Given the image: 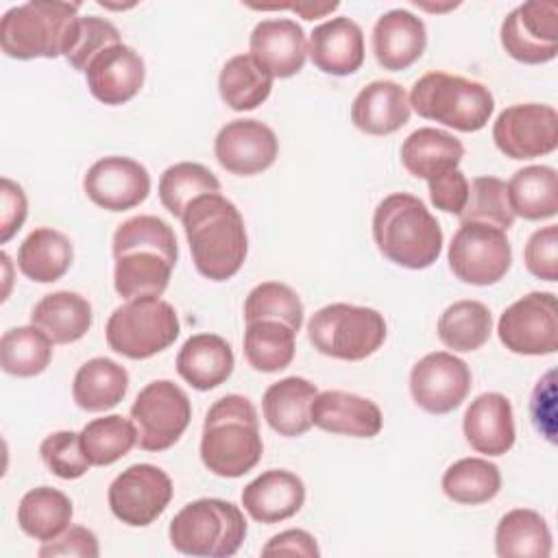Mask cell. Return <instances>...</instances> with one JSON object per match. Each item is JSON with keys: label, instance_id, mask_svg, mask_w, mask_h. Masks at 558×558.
Here are the masks:
<instances>
[{"label": "cell", "instance_id": "cell-1", "mask_svg": "<svg viewBox=\"0 0 558 558\" xmlns=\"http://www.w3.org/2000/svg\"><path fill=\"white\" fill-rule=\"evenodd\" d=\"M116 268V292L131 301L161 296L179 259V244L172 227L148 214L126 218L118 225L111 242Z\"/></svg>", "mask_w": 558, "mask_h": 558}, {"label": "cell", "instance_id": "cell-2", "mask_svg": "<svg viewBox=\"0 0 558 558\" xmlns=\"http://www.w3.org/2000/svg\"><path fill=\"white\" fill-rule=\"evenodd\" d=\"M183 231L196 270L209 281L231 279L248 253L246 227L240 209L218 194L194 198L183 216Z\"/></svg>", "mask_w": 558, "mask_h": 558}, {"label": "cell", "instance_id": "cell-3", "mask_svg": "<svg viewBox=\"0 0 558 558\" xmlns=\"http://www.w3.org/2000/svg\"><path fill=\"white\" fill-rule=\"evenodd\" d=\"M373 240L377 251L392 264L423 270L442 251V229L425 203L408 192L381 198L373 214Z\"/></svg>", "mask_w": 558, "mask_h": 558}, {"label": "cell", "instance_id": "cell-4", "mask_svg": "<svg viewBox=\"0 0 558 558\" xmlns=\"http://www.w3.org/2000/svg\"><path fill=\"white\" fill-rule=\"evenodd\" d=\"M264 453L259 418L251 399L225 395L205 414L201 460L218 477H242L257 466Z\"/></svg>", "mask_w": 558, "mask_h": 558}, {"label": "cell", "instance_id": "cell-5", "mask_svg": "<svg viewBox=\"0 0 558 558\" xmlns=\"http://www.w3.org/2000/svg\"><path fill=\"white\" fill-rule=\"evenodd\" d=\"M78 2L31 0L11 7L0 20V48L17 61L65 57L76 26Z\"/></svg>", "mask_w": 558, "mask_h": 558}, {"label": "cell", "instance_id": "cell-6", "mask_svg": "<svg viewBox=\"0 0 558 558\" xmlns=\"http://www.w3.org/2000/svg\"><path fill=\"white\" fill-rule=\"evenodd\" d=\"M408 100L421 118L462 133L484 129L495 111V98L484 83L440 70L423 74Z\"/></svg>", "mask_w": 558, "mask_h": 558}, {"label": "cell", "instance_id": "cell-7", "mask_svg": "<svg viewBox=\"0 0 558 558\" xmlns=\"http://www.w3.org/2000/svg\"><path fill=\"white\" fill-rule=\"evenodd\" d=\"M168 538L185 556L229 558L246 538V519L235 504L203 497L185 504L172 517Z\"/></svg>", "mask_w": 558, "mask_h": 558}, {"label": "cell", "instance_id": "cell-8", "mask_svg": "<svg viewBox=\"0 0 558 558\" xmlns=\"http://www.w3.org/2000/svg\"><path fill=\"white\" fill-rule=\"evenodd\" d=\"M386 320L373 307L329 303L316 310L307 323V338L327 357L360 362L386 342Z\"/></svg>", "mask_w": 558, "mask_h": 558}, {"label": "cell", "instance_id": "cell-9", "mask_svg": "<svg viewBox=\"0 0 558 558\" xmlns=\"http://www.w3.org/2000/svg\"><path fill=\"white\" fill-rule=\"evenodd\" d=\"M181 325L174 307L159 296L131 299L116 307L107 320L105 338L111 351L129 360H148L179 338Z\"/></svg>", "mask_w": 558, "mask_h": 558}, {"label": "cell", "instance_id": "cell-10", "mask_svg": "<svg viewBox=\"0 0 558 558\" xmlns=\"http://www.w3.org/2000/svg\"><path fill=\"white\" fill-rule=\"evenodd\" d=\"M131 421L137 429L140 449L166 451L187 429L192 403L174 381L155 379L137 392L131 405Z\"/></svg>", "mask_w": 558, "mask_h": 558}, {"label": "cell", "instance_id": "cell-11", "mask_svg": "<svg viewBox=\"0 0 558 558\" xmlns=\"http://www.w3.org/2000/svg\"><path fill=\"white\" fill-rule=\"evenodd\" d=\"M447 259L460 281L493 286L510 270L512 248L506 231L480 222H464L451 238Z\"/></svg>", "mask_w": 558, "mask_h": 558}, {"label": "cell", "instance_id": "cell-12", "mask_svg": "<svg viewBox=\"0 0 558 558\" xmlns=\"http://www.w3.org/2000/svg\"><path fill=\"white\" fill-rule=\"evenodd\" d=\"M501 344L517 355L558 351V305L554 292H530L508 305L497 323Z\"/></svg>", "mask_w": 558, "mask_h": 558}, {"label": "cell", "instance_id": "cell-13", "mask_svg": "<svg viewBox=\"0 0 558 558\" xmlns=\"http://www.w3.org/2000/svg\"><path fill=\"white\" fill-rule=\"evenodd\" d=\"M170 475L155 464H133L124 469L107 490L113 517L131 527H146L157 521L172 499Z\"/></svg>", "mask_w": 558, "mask_h": 558}, {"label": "cell", "instance_id": "cell-14", "mask_svg": "<svg viewBox=\"0 0 558 558\" xmlns=\"http://www.w3.org/2000/svg\"><path fill=\"white\" fill-rule=\"evenodd\" d=\"M493 142L510 159L549 155L558 146V113L541 102L510 105L493 124Z\"/></svg>", "mask_w": 558, "mask_h": 558}, {"label": "cell", "instance_id": "cell-15", "mask_svg": "<svg viewBox=\"0 0 558 558\" xmlns=\"http://www.w3.org/2000/svg\"><path fill=\"white\" fill-rule=\"evenodd\" d=\"M501 48L519 63L541 65L558 54V7L554 2H523L499 28Z\"/></svg>", "mask_w": 558, "mask_h": 558}, {"label": "cell", "instance_id": "cell-16", "mask_svg": "<svg viewBox=\"0 0 558 558\" xmlns=\"http://www.w3.org/2000/svg\"><path fill=\"white\" fill-rule=\"evenodd\" d=\"M471 368L447 351L423 355L410 371L414 403L429 414H449L462 405L471 390Z\"/></svg>", "mask_w": 558, "mask_h": 558}, {"label": "cell", "instance_id": "cell-17", "mask_svg": "<svg viewBox=\"0 0 558 558\" xmlns=\"http://www.w3.org/2000/svg\"><path fill=\"white\" fill-rule=\"evenodd\" d=\"M214 155L227 172L253 177L275 163L279 155V140L275 131L259 120H231L214 140Z\"/></svg>", "mask_w": 558, "mask_h": 558}, {"label": "cell", "instance_id": "cell-18", "mask_svg": "<svg viewBox=\"0 0 558 558\" xmlns=\"http://www.w3.org/2000/svg\"><path fill=\"white\" fill-rule=\"evenodd\" d=\"M83 190L94 205L107 211H126L146 201L150 174L131 157L109 155L87 168Z\"/></svg>", "mask_w": 558, "mask_h": 558}, {"label": "cell", "instance_id": "cell-19", "mask_svg": "<svg viewBox=\"0 0 558 558\" xmlns=\"http://www.w3.org/2000/svg\"><path fill=\"white\" fill-rule=\"evenodd\" d=\"M89 94L102 105H124L133 100L146 78L144 59L126 44L102 50L85 70Z\"/></svg>", "mask_w": 558, "mask_h": 558}, {"label": "cell", "instance_id": "cell-20", "mask_svg": "<svg viewBox=\"0 0 558 558\" xmlns=\"http://www.w3.org/2000/svg\"><path fill=\"white\" fill-rule=\"evenodd\" d=\"M251 57L272 76L290 78L299 74L307 59V39L290 17H270L255 24L248 39Z\"/></svg>", "mask_w": 558, "mask_h": 558}, {"label": "cell", "instance_id": "cell-21", "mask_svg": "<svg viewBox=\"0 0 558 558\" xmlns=\"http://www.w3.org/2000/svg\"><path fill=\"white\" fill-rule=\"evenodd\" d=\"M373 54L384 70L401 72L416 63L427 46L425 22L408 9H390L373 26Z\"/></svg>", "mask_w": 558, "mask_h": 558}, {"label": "cell", "instance_id": "cell-22", "mask_svg": "<svg viewBox=\"0 0 558 558\" xmlns=\"http://www.w3.org/2000/svg\"><path fill=\"white\" fill-rule=\"evenodd\" d=\"M307 54L316 70L349 76L364 63V33L351 17H331L310 33Z\"/></svg>", "mask_w": 558, "mask_h": 558}, {"label": "cell", "instance_id": "cell-23", "mask_svg": "<svg viewBox=\"0 0 558 558\" xmlns=\"http://www.w3.org/2000/svg\"><path fill=\"white\" fill-rule=\"evenodd\" d=\"M312 425L329 434L373 438L381 432L384 416L379 405L366 397L344 390H325L318 392L312 403Z\"/></svg>", "mask_w": 558, "mask_h": 558}, {"label": "cell", "instance_id": "cell-24", "mask_svg": "<svg viewBox=\"0 0 558 558\" xmlns=\"http://www.w3.org/2000/svg\"><path fill=\"white\" fill-rule=\"evenodd\" d=\"M464 438L477 453L504 456L514 445V414L506 395L484 392L471 401L462 418Z\"/></svg>", "mask_w": 558, "mask_h": 558}, {"label": "cell", "instance_id": "cell-25", "mask_svg": "<svg viewBox=\"0 0 558 558\" xmlns=\"http://www.w3.org/2000/svg\"><path fill=\"white\" fill-rule=\"evenodd\" d=\"M305 504L303 480L286 469H270L242 488V506L259 523H279L294 517Z\"/></svg>", "mask_w": 558, "mask_h": 558}, {"label": "cell", "instance_id": "cell-26", "mask_svg": "<svg viewBox=\"0 0 558 558\" xmlns=\"http://www.w3.org/2000/svg\"><path fill=\"white\" fill-rule=\"evenodd\" d=\"M410 100L395 81H373L364 85L351 105V122L366 135H390L408 124Z\"/></svg>", "mask_w": 558, "mask_h": 558}, {"label": "cell", "instance_id": "cell-27", "mask_svg": "<svg viewBox=\"0 0 558 558\" xmlns=\"http://www.w3.org/2000/svg\"><path fill=\"white\" fill-rule=\"evenodd\" d=\"M318 388L305 377H283L270 384L262 397V412L272 432L286 438L303 436L312 427V403Z\"/></svg>", "mask_w": 558, "mask_h": 558}, {"label": "cell", "instance_id": "cell-28", "mask_svg": "<svg viewBox=\"0 0 558 558\" xmlns=\"http://www.w3.org/2000/svg\"><path fill=\"white\" fill-rule=\"evenodd\" d=\"M235 366L231 344L216 333L190 336L177 355V373L196 390H211L225 384Z\"/></svg>", "mask_w": 558, "mask_h": 558}, {"label": "cell", "instance_id": "cell-29", "mask_svg": "<svg viewBox=\"0 0 558 558\" xmlns=\"http://www.w3.org/2000/svg\"><path fill=\"white\" fill-rule=\"evenodd\" d=\"M464 157L462 142L440 129L423 126L412 131L401 144V163L416 177L432 181L449 170H456Z\"/></svg>", "mask_w": 558, "mask_h": 558}, {"label": "cell", "instance_id": "cell-30", "mask_svg": "<svg viewBox=\"0 0 558 558\" xmlns=\"http://www.w3.org/2000/svg\"><path fill=\"white\" fill-rule=\"evenodd\" d=\"M92 303L70 290H57L41 296L31 310V325L39 327L54 344L81 340L92 327Z\"/></svg>", "mask_w": 558, "mask_h": 558}, {"label": "cell", "instance_id": "cell-31", "mask_svg": "<svg viewBox=\"0 0 558 558\" xmlns=\"http://www.w3.org/2000/svg\"><path fill=\"white\" fill-rule=\"evenodd\" d=\"M72 242L52 227L33 229L17 248L20 272L35 283L59 281L72 266Z\"/></svg>", "mask_w": 558, "mask_h": 558}, {"label": "cell", "instance_id": "cell-32", "mask_svg": "<svg viewBox=\"0 0 558 558\" xmlns=\"http://www.w3.org/2000/svg\"><path fill=\"white\" fill-rule=\"evenodd\" d=\"M129 390V373L109 357H92L78 366L72 381V399L85 412L116 408Z\"/></svg>", "mask_w": 558, "mask_h": 558}, {"label": "cell", "instance_id": "cell-33", "mask_svg": "<svg viewBox=\"0 0 558 558\" xmlns=\"http://www.w3.org/2000/svg\"><path fill=\"white\" fill-rule=\"evenodd\" d=\"M72 501L65 493L52 486L31 488L17 506L20 530L41 543L61 536L72 523Z\"/></svg>", "mask_w": 558, "mask_h": 558}, {"label": "cell", "instance_id": "cell-34", "mask_svg": "<svg viewBox=\"0 0 558 558\" xmlns=\"http://www.w3.org/2000/svg\"><path fill=\"white\" fill-rule=\"evenodd\" d=\"M495 551L501 558H549L551 532L547 521L527 508L506 512L495 530Z\"/></svg>", "mask_w": 558, "mask_h": 558}, {"label": "cell", "instance_id": "cell-35", "mask_svg": "<svg viewBox=\"0 0 558 558\" xmlns=\"http://www.w3.org/2000/svg\"><path fill=\"white\" fill-rule=\"evenodd\" d=\"M506 187L514 216L525 220H545L556 216L558 174L551 166H525L510 177Z\"/></svg>", "mask_w": 558, "mask_h": 558}, {"label": "cell", "instance_id": "cell-36", "mask_svg": "<svg viewBox=\"0 0 558 558\" xmlns=\"http://www.w3.org/2000/svg\"><path fill=\"white\" fill-rule=\"evenodd\" d=\"M244 357L259 373H279L296 351V331L279 320H253L244 329Z\"/></svg>", "mask_w": 558, "mask_h": 558}, {"label": "cell", "instance_id": "cell-37", "mask_svg": "<svg viewBox=\"0 0 558 558\" xmlns=\"http://www.w3.org/2000/svg\"><path fill=\"white\" fill-rule=\"evenodd\" d=\"M272 89V76L251 57H231L218 74V92L222 102L233 111L257 109Z\"/></svg>", "mask_w": 558, "mask_h": 558}, {"label": "cell", "instance_id": "cell-38", "mask_svg": "<svg viewBox=\"0 0 558 558\" xmlns=\"http://www.w3.org/2000/svg\"><path fill=\"white\" fill-rule=\"evenodd\" d=\"M438 338L447 349L471 353L484 347L493 331L490 310L480 301H456L438 318Z\"/></svg>", "mask_w": 558, "mask_h": 558}, {"label": "cell", "instance_id": "cell-39", "mask_svg": "<svg viewBox=\"0 0 558 558\" xmlns=\"http://www.w3.org/2000/svg\"><path fill=\"white\" fill-rule=\"evenodd\" d=\"M52 344L35 325L11 327L0 338V366L13 377H35L48 368Z\"/></svg>", "mask_w": 558, "mask_h": 558}, {"label": "cell", "instance_id": "cell-40", "mask_svg": "<svg viewBox=\"0 0 558 558\" xmlns=\"http://www.w3.org/2000/svg\"><path fill=\"white\" fill-rule=\"evenodd\" d=\"M442 493L464 506H480L490 501L501 488L499 466L484 458L456 460L442 475Z\"/></svg>", "mask_w": 558, "mask_h": 558}, {"label": "cell", "instance_id": "cell-41", "mask_svg": "<svg viewBox=\"0 0 558 558\" xmlns=\"http://www.w3.org/2000/svg\"><path fill=\"white\" fill-rule=\"evenodd\" d=\"M78 436L92 466H109L124 458L137 445L135 423L120 414L89 421Z\"/></svg>", "mask_w": 558, "mask_h": 558}, {"label": "cell", "instance_id": "cell-42", "mask_svg": "<svg viewBox=\"0 0 558 558\" xmlns=\"http://www.w3.org/2000/svg\"><path fill=\"white\" fill-rule=\"evenodd\" d=\"M159 201L161 205L174 216L181 218L185 207L203 196V194H218L220 181L216 174L196 161H179L163 170L159 177Z\"/></svg>", "mask_w": 558, "mask_h": 558}, {"label": "cell", "instance_id": "cell-43", "mask_svg": "<svg viewBox=\"0 0 558 558\" xmlns=\"http://www.w3.org/2000/svg\"><path fill=\"white\" fill-rule=\"evenodd\" d=\"M458 218L460 225L480 222L508 231L514 222V211L508 201L506 181L497 177H475L469 183V198Z\"/></svg>", "mask_w": 558, "mask_h": 558}, {"label": "cell", "instance_id": "cell-44", "mask_svg": "<svg viewBox=\"0 0 558 558\" xmlns=\"http://www.w3.org/2000/svg\"><path fill=\"white\" fill-rule=\"evenodd\" d=\"M244 320H279L299 331L303 325V303L290 286L281 281H264L248 292L244 301Z\"/></svg>", "mask_w": 558, "mask_h": 558}, {"label": "cell", "instance_id": "cell-45", "mask_svg": "<svg viewBox=\"0 0 558 558\" xmlns=\"http://www.w3.org/2000/svg\"><path fill=\"white\" fill-rule=\"evenodd\" d=\"M116 44H122V39H120V31L116 28L113 22L98 17V15H85L78 20L74 39L65 52V61L74 70L85 74L92 59Z\"/></svg>", "mask_w": 558, "mask_h": 558}, {"label": "cell", "instance_id": "cell-46", "mask_svg": "<svg viewBox=\"0 0 558 558\" xmlns=\"http://www.w3.org/2000/svg\"><path fill=\"white\" fill-rule=\"evenodd\" d=\"M39 456L46 469L61 480H78L92 466L81 447V436L70 429L48 434L39 445Z\"/></svg>", "mask_w": 558, "mask_h": 558}, {"label": "cell", "instance_id": "cell-47", "mask_svg": "<svg viewBox=\"0 0 558 558\" xmlns=\"http://www.w3.org/2000/svg\"><path fill=\"white\" fill-rule=\"evenodd\" d=\"M525 268L543 281H558V227L547 225L534 231L523 248Z\"/></svg>", "mask_w": 558, "mask_h": 558}, {"label": "cell", "instance_id": "cell-48", "mask_svg": "<svg viewBox=\"0 0 558 558\" xmlns=\"http://www.w3.org/2000/svg\"><path fill=\"white\" fill-rule=\"evenodd\" d=\"M28 216V201L15 181L2 177L0 181V244H7L24 225Z\"/></svg>", "mask_w": 558, "mask_h": 558}, {"label": "cell", "instance_id": "cell-49", "mask_svg": "<svg viewBox=\"0 0 558 558\" xmlns=\"http://www.w3.org/2000/svg\"><path fill=\"white\" fill-rule=\"evenodd\" d=\"M37 554L41 558H57V556L98 558L100 547H98V538L92 530H87L83 525H70L61 536L44 543Z\"/></svg>", "mask_w": 558, "mask_h": 558}, {"label": "cell", "instance_id": "cell-50", "mask_svg": "<svg viewBox=\"0 0 558 558\" xmlns=\"http://www.w3.org/2000/svg\"><path fill=\"white\" fill-rule=\"evenodd\" d=\"M427 187H429V201L436 209L453 216H458L464 209L469 198V181L464 172H460L458 168L427 181Z\"/></svg>", "mask_w": 558, "mask_h": 558}, {"label": "cell", "instance_id": "cell-51", "mask_svg": "<svg viewBox=\"0 0 558 558\" xmlns=\"http://www.w3.org/2000/svg\"><path fill=\"white\" fill-rule=\"evenodd\" d=\"M264 556L275 554H288V556H305V558H318L320 549L316 545V538L305 530H286L275 534L264 547Z\"/></svg>", "mask_w": 558, "mask_h": 558}, {"label": "cell", "instance_id": "cell-52", "mask_svg": "<svg viewBox=\"0 0 558 558\" xmlns=\"http://www.w3.org/2000/svg\"><path fill=\"white\" fill-rule=\"evenodd\" d=\"M532 421L547 440L554 442V371H549L532 392Z\"/></svg>", "mask_w": 558, "mask_h": 558}, {"label": "cell", "instance_id": "cell-53", "mask_svg": "<svg viewBox=\"0 0 558 558\" xmlns=\"http://www.w3.org/2000/svg\"><path fill=\"white\" fill-rule=\"evenodd\" d=\"M338 7H340L338 2H296V4H279L275 9H292L303 20H318V17H325L327 13L336 11Z\"/></svg>", "mask_w": 558, "mask_h": 558}]
</instances>
